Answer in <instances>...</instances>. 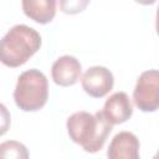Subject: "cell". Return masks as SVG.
I'll use <instances>...</instances> for the list:
<instances>
[{"label": "cell", "instance_id": "6da1fadb", "mask_svg": "<svg viewBox=\"0 0 159 159\" xmlns=\"http://www.w3.org/2000/svg\"><path fill=\"white\" fill-rule=\"evenodd\" d=\"M112 123L108 122L103 112L91 114L88 112H76L67 119V132L72 142L80 144L84 152L96 153L101 150L112 132Z\"/></svg>", "mask_w": 159, "mask_h": 159}, {"label": "cell", "instance_id": "7a4b0ae2", "mask_svg": "<svg viewBox=\"0 0 159 159\" xmlns=\"http://www.w3.org/2000/svg\"><path fill=\"white\" fill-rule=\"evenodd\" d=\"M41 46L40 34L27 25H15L1 40V62L7 67L24 65Z\"/></svg>", "mask_w": 159, "mask_h": 159}, {"label": "cell", "instance_id": "3957f363", "mask_svg": "<svg viewBox=\"0 0 159 159\" xmlns=\"http://www.w3.org/2000/svg\"><path fill=\"white\" fill-rule=\"evenodd\" d=\"M48 97V83L46 76L39 70H29L22 72L14 91L16 106L25 112H35L41 109Z\"/></svg>", "mask_w": 159, "mask_h": 159}, {"label": "cell", "instance_id": "277c9868", "mask_svg": "<svg viewBox=\"0 0 159 159\" xmlns=\"http://www.w3.org/2000/svg\"><path fill=\"white\" fill-rule=\"evenodd\" d=\"M133 101L142 112L159 109V71L149 70L143 72L133 91Z\"/></svg>", "mask_w": 159, "mask_h": 159}, {"label": "cell", "instance_id": "5b68a950", "mask_svg": "<svg viewBox=\"0 0 159 159\" xmlns=\"http://www.w3.org/2000/svg\"><path fill=\"white\" fill-rule=\"evenodd\" d=\"M81 83L87 94L94 98H101L113 88L114 78L108 68L103 66H93L84 72Z\"/></svg>", "mask_w": 159, "mask_h": 159}, {"label": "cell", "instance_id": "8992f818", "mask_svg": "<svg viewBox=\"0 0 159 159\" xmlns=\"http://www.w3.org/2000/svg\"><path fill=\"white\" fill-rule=\"evenodd\" d=\"M82 73V67L80 61L70 55H65L57 58L51 68L52 80L56 84L67 87L75 84Z\"/></svg>", "mask_w": 159, "mask_h": 159}, {"label": "cell", "instance_id": "52a82bcc", "mask_svg": "<svg viewBox=\"0 0 159 159\" xmlns=\"http://www.w3.org/2000/svg\"><path fill=\"white\" fill-rule=\"evenodd\" d=\"M102 112L108 122L112 124H120L132 117L133 106L125 92H116L106 101Z\"/></svg>", "mask_w": 159, "mask_h": 159}, {"label": "cell", "instance_id": "ba28073f", "mask_svg": "<svg viewBox=\"0 0 159 159\" xmlns=\"http://www.w3.org/2000/svg\"><path fill=\"white\" fill-rule=\"evenodd\" d=\"M107 155L109 159H138L139 140L130 132H119L116 134L108 147Z\"/></svg>", "mask_w": 159, "mask_h": 159}, {"label": "cell", "instance_id": "9c48e42d", "mask_svg": "<svg viewBox=\"0 0 159 159\" xmlns=\"http://www.w3.org/2000/svg\"><path fill=\"white\" fill-rule=\"evenodd\" d=\"M57 0H22L25 15L39 24H48L56 14Z\"/></svg>", "mask_w": 159, "mask_h": 159}, {"label": "cell", "instance_id": "30bf717a", "mask_svg": "<svg viewBox=\"0 0 159 159\" xmlns=\"http://www.w3.org/2000/svg\"><path fill=\"white\" fill-rule=\"evenodd\" d=\"M0 155L1 158H29L27 149L24 144L15 142V140H9L4 142L0 145Z\"/></svg>", "mask_w": 159, "mask_h": 159}, {"label": "cell", "instance_id": "8fae6325", "mask_svg": "<svg viewBox=\"0 0 159 159\" xmlns=\"http://www.w3.org/2000/svg\"><path fill=\"white\" fill-rule=\"evenodd\" d=\"M91 0H60V9L65 14L75 15L82 12Z\"/></svg>", "mask_w": 159, "mask_h": 159}, {"label": "cell", "instance_id": "7c38bea8", "mask_svg": "<svg viewBox=\"0 0 159 159\" xmlns=\"http://www.w3.org/2000/svg\"><path fill=\"white\" fill-rule=\"evenodd\" d=\"M137 2L142 4V5H150V4H154L155 0H135Z\"/></svg>", "mask_w": 159, "mask_h": 159}, {"label": "cell", "instance_id": "4fadbf2b", "mask_svg": "<svg viewBox=\"0 0 159 159\" xmlns=\"http://www.w3.org/2000/svg\"><path fill=\"white\" fill-rule=\"evenodd\" d=\"M155 27H157V32L159 35V7L157 10V22H155Z\"/></svg>", "mask_w": 159, "mask_h": 159}, {"label": "cell", "instance_id": "5bb4252c", "mask_svg": "<svg viewBox=\"0 0 159 159\" xmlns=\"http://www.w3.org/2000/svg\"><path fill=\"white\" fill-rule=\"evenodd\" d=\"M154 158H155V159H158V158H159V152L155 154V157H154Z\"/></svg>", "mask_w": 159, "mask_h": 159}]
</instances>
